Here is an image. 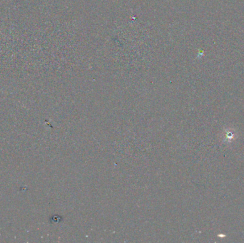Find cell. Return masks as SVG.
<instances>
[{
  "mask_svg": "<svg viewBox=\"0 0 244 243\" xmlns=\"http://www.w3.org/2000/svg\"><path fill=\"white\" fill-rule=\"evenodd\" d=\"M236 137V134L235 133L234 130H230V129H227L225 131L224 133V138H223V142L230 143L233 140H234Z\"/></svg>",
  "mask_w": 244,
  "mask_h": 243,
  "instance_id": "cell-1",
  "label": "cell"
}]
</instances>
